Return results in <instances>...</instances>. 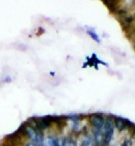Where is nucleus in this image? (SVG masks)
<instances>
[{"mask_svg":"<svg viewBox=\"0 0 135 146\" xmlns=\"http://www.w3.org/2000/svg\"><path fill=\"white\" fill-rule=\"evenodd\" d=\"M115 136V127L113 124V115L105 114V121L102 127V146H111Z\"/></svg>","mask_w":135,"mask_h":146,"instance_id":"nucleus-1","label":"nucleus"},{"mask_svg":"<svg viewBox=\"0 0 135 146\" xmlns=\"http://www.w3.org/2000/svg\"><path fill=\"white\" fill-rule=\"evenodd\" d=\"M38 146H44V144H41V145H38Z\"/></svg>","mask_w":135,"mask_h":146,"instance_id":"nucleus-14","label":"nucleus"},{"mask_svg":"<svg viewBox=\"0 0 135 146\" xmlns=\"http://www.w3.org/2000/svg\"><path fill=\"white\" fill-rule=\"evenodd\" d=\"M130 133H131V135H130V136H131V137H132V139L135 141V125L133 126V129L130 131Z\"/></svg>","mask_w":135,"mask_h":146,"instance_id":"nucleus-9","label":"nucleus"},{"mask_svg":"<svg viewBox=\"0 0 135 146\" xmlns=\"http://www.w3.org/2000/svg\"><path fill=\"white\" fill-rule=\"evenodd\" d=\"M105 121V114L96 112L87 115V124L90 131H102V127Z\"/></svg>","mask_w":135,"mask_h":146,"instance_id":"nucleus-2","label":"nucleus"},{"mask_svg":"<svg viewBox=\"0 0 135 146\" xmlns=\"http://www.w3.org/2000/svg\"><path fill=\"white\" fill-rule=\"evenodd\" d=\"M121 24L123 25L124 29H128V28H131L135 25V20H134V15H126L125 17H123L122 19H120Z\"/></svg>","mask_w":135,"mask_h":146,"instance_id":"nucleus-5","label":"nucleus"},{"mask_svg":"<svg viewBox=\"0 0 135 146\" xmlns=\"http://www.w3.org/2000/svg\"><path fill=\"white\" fill-rule=\"evenodd\" d=\"M128 2L131 6H135V0H128Z\"/></svg>","mask_w":135,"mask_h":146,"instance_id":"nucleus-12","label":"nucleus"},{"mask_svg":"<svg viewBox=\"0 0 135 146\" xmlns=\"http://www.w3.org/2000/svg\"><path fill=\"white\" fill-rule=\"evenodd\" d=\"M113 124L115 127V131H118L119 133L130 132L135 125L131 120L119 117V115H113Z\"/></svg>","mask_w":135,"mask_h":146,"instance_id":"nucleus-3","label":"nucleus"},{"mask_svg":"<svg viewBox=\"0 0 135 146\" xmlns=\"http://www.w3.org/2000/svg\"><path fill=\"white\" fill-rule=\"evenodd\" d=\"M133 142H134V139H132L131 136H128V137H125L123 139L122 143L119 146H133Z\"/></svg>","mask_w":135,"mask_h":146,"instance_id":"nucleus-7","label":"nucleus"},{"mask_svg":"<svg viewBox=\"0 0 135 146\" xmlns=\"http://www.w3.org/2000/svg\"><path fill=\"white\" fill-rule=\"evenodd\" d=\"M79 142H78V146H93L95 145V141H93V136L89 132L86 135H81L79 136Z\"/></svg>","mask_w":135,"mask_h":146,"instance_id":"nucleus-4","label":"nucleus"},{"mask_svg":"<svg viewBox=\"0 0 135 146\" xmlns=\"http://www.w3.org/2000/svg\"><path fill=\"white\" fill-rule=\"evenodd\" d=\"M3 81H5V82H11V81H12V78H11L10 76H7V77L3 79Z\"/></svg>","mask_w":135,"mask_h":146,"instance_id":"nucleus-10","label":"nucleus"},{"mask_svg":"<svg viewBox=\"0 0 135 146\" xmlns=\"http://www.w3.org/2000/svg\"><path fill=\"white\" fill-rule=\"evenodd\" d=\"M113 146H119V145H113Z\"/></svg>","mask_w":135,"mask_h":146,"instance_id":"nucleus-15","label":"nucleus"},{"mask_svg":"<svg viewBox=\"0 0 135 146\" xmlns=\"http://www.w3.org/2000/svg\"><path fill=\"white\" fill-rule=\"evenodd\" d=\"M53 146H63V136H58Z\"/></svg>","mask_w":135,"mask_h":146,"instance_id":"nucleus-8","label":"nucleus"},{"mask_svg":"<svg viewBox=\"0 0 135 146\" xmlns=\"http://www.w3.org/2000/svg\"><path fill=\"white\" fill-rule=\"evenodd\" d=\"M86 33H87V35L93 41V42H96L97 44H100L101 43V38L99 36V34H98L97 32L95 31V30L92 29H86Z\"/></svg>","mask_w":135,"mask_h":146,"instance_id":"nucleus-6","label":"nucleus"},{"mask_svg":"<svg viewBox=\"0 0 135 146\" xmlns=\"http://www.w3.org/2000/svg\"><path fill=\"white\" fill-rule=\"evenodd\" d=\"M133 15H134V20H135V11H134V13H133Z\"/></svg>","mask_w":135,"mask_h":146,"instance_id":"nucleus-13","label":"nucleus"},{"mask_svg":"<svg viewBox=\"0 0 135 146\" xmlns=\"http://www.w3.org/2000/svg\"><path fill=\"white\" fill-rule=\"evenodd\" d=\"M25 146H38V145H36V144H34V143H32V142H30V141H29V142H28V143L25 144Z\"/></svg>","mask_w":135,"mask_h":146,"instance_id":"nucleus-11","label":"nucleus"}]
</instances>
